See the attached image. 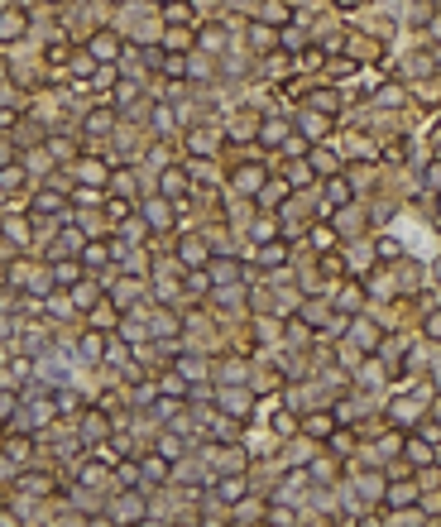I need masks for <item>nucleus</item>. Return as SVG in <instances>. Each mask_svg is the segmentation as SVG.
<instances>
[{
	"instance_id": "nucleus-17",
	"label": "nucleus",
	"mask_w": 441,
	"mask_h": 527,
	"mask_svg": "<svg viewBox=\"0 0 441 527\" xmlns=\"http://www.w3.org/2000/svg\"><path fill=\"white\" fill-rule=\"evenodd\" d=\"M288 182H293V187H307V182H312V168H293V173H288Z\"/></svg>"
},
{
	"instance_id": "nucleus-12",
	"label": "nucleus",
	"mask_w": 441,
	"mask_h": 527,
	"mask_svg": "<svg viewBox=\"0 0 441 527\" xmlns=\"http://www.w3.org/2000/svg\"><path fill=\"white\" fill-rule=\"evenodd\" d=\"M211 273H216V283H235V273H240V268H235V264L225 259V264H216Z\"/></svg>"
},
{
	"instance_id": "nucleus-10",
	"label": "nucleus",
	"mask_w": 441,
	"mask_h": 527,
	"mask_svg": "<svg viewBox=\"0 0 441 527\" xmlns=\"http://www.w3.org/2000/svg\"><path fill=\"white\" fill-rule=\"evenodd\" d=\"M303 130H307V139H321V134H326V115H307Z\"/></svg>"
},
{
	"instance_id": "nucleus-14",
	"label": "nucleus",
	"mask_w": 441,
	"mask_h": 527,
	"mask_svg": "<svg viewBox=\"0 0 441 527\" xmlns=\"http://www.w3.org/2000/svg\"><path fill=\"white\" fill-rule=\"evenodd\" d=\"M259 264H283V245H264L259 250Z\"/></svg>"
},
{
	"instance_id": "nucleus-3",
	"label": "nucleus",
	"mask_w": 441,
	"mask_h": 527,
	"mask_svg": "<svg viewBox=\"0 0 441 527\" xmlns=\"http://www.w3.org/2000/svg\"><path fill=\"white\" fill-rule=\"evenodd\" d=\"M19 34H24V15L19 10H5L0 15V39H19Z\"/></svg>"
},
{
	"instance_id": "nucleus-6",
	"label": "nucleus",
	"mask_w": 441,
	"mask_h": 527,
	"mask_svg": "<svg viewBox=\"0 0 441 527\" xmlns=\"http://www.w3.org/2000/svg\"><path fill=\"white\" fill-rule=\"evenodd\" d=\"M202 48L220 53V48H225V29H216V24H211V29H202Z\"/></svg>"
},
{
	"instance_id": "nucleus-15",
	"label": "nucleus",
	"mask_w": 441,
	"mask_h": 527,
	"mask_svg": "<svg viewBox=\"0 0 441 527\" xmlns=\"http://www.w3.org/2000/svg\"><path fill=\"white\" fill-rule=\"evenodd\" d=\"M341 168V159H331V154H316V173H336Z\"/></svg>"
},
{
	"instance_id": "nucleus-1",
	"label": "nucleus",
	"mask_w": 441,
	"mask_h": 527,
	"mask_svg": "<svg viewBox=\"0 0 441 527\" xmlns=\"http://www.w3.org/2000/svg\"><path fill=\"white\" fill-rule=\"evenodd\" d=\"M250 44H255V53H273V44H278V34H273V24H250Z\"/></svg>"
},
{
	"instance_id": "nucleus-5",
	"label": "nucleus",
	"mask_w": 441,
	"mask_h": 527,
	"mask_svg": "<svg viewBox=\"0 0 441 527\" xmlns=\"http://www.w3.org/2000/svg\"><path fill=\"white\" fill-rule=\"evenodd\" d=\"M326 202H331V206H351V182H346V177H336V182L326 187Z\"/></svg>"
},
{
	"instance_id": "nucleus-8",
	"label": "nucleus",
	"mask_w": 441,
	"mask_h": 527,
	"mask_svg": "<svg viewBox=\"0 0 441 527\" xmlns=\"http://www.w3.org/2000/svg\"><path fill=\"white\" fill-rule=\"evenodd\" d=\"M326 432H331V417H326V412L307 417V437H326Z\"/></svg>"
},
{
	"instance_id": "nucleus-20",
	"label": "nucleus",
	"mask_w": 441,
	"mask_h": 527,
	"mask_svg": "<svg viewBox=\"0 0 441 527\" xmlns=\"http://www.w3.org/2000/svg\"><path fill=\"white\" fill-rule=\"evenodd\" d=\"M427 182H432V187H441V163H432V168H427Z\"/></svg>"
},
{
	"instance_id": "nucleus-9",
	"label": "nucleus",
	"mask_w": 441,
	"mask_h": 527,
	"mask_svg": "<svg viewBox=\"0 0 441 527\" xmlns=\"http://www.w3.org/2000/svg\"><path fill=\"white\" fill-rule=\"evenodd\" d=\"M412 498H417L412 484H394V489H389V503H412Z\"/></svg>"
},
{
	"instance_id": "nucleus-21",
	"label": "nucleus",
	"mask_w": 441,
	"mask_h": 527,
	"mask_svg": "<svg viewBox=\"0 0 441 527\" xmlns=\"http://www.w3.org/2000/svg\"><path fill=\"white\" fill-rule=\"evenodd\" d=\"M427 24H432V34H437V39H441V15H437V19H427Z\"/></svg>"
},
{
	"instance_id": "nucleus-16",
	"label": "nucleus",
	"mask_w": 441,
	"mask_h": 527,
	"mask_svg": "<svg viewBox=\"0 0 441 527\" xmlns=\"http://www.w3.org/2000/svg\"><path fill=\"white\" fill-rule=\"evenodd\" d=\"M53 278H58V283H72V278H77V264H58Z\"/></svg>"
},
{
	"instance_id": "nucleus-7",
	"label": "nucleus",
	"mask_w": 441,
	"mask_h": 527,
	"mask_svg": "<svg viewBox=\"0 0 441 527\" xmlns=\"http://www.w3.org/2000/svg\"><path fill=\"white\" fill-rule=\"evenodd\" d=\"M408 460L427 465V460H432V446H427V441H408Z\"/></svg>"
},
{
	"instance_id": "nucleus-22",
	"label": "nucleus",
	"mask_w": 441,
	"mask_h": 527,
	"mask_svg": "<svg viewBox=\"0 0 441 527\" xmlns=\"http://www.w3.org/2000/svg\"><path fill=\"white\" fill-rule=\"evenodd\" d=\"M437 273H441V264H437Z\"/></svg>"
},
{
	"instance_id": "nucleus-13",
	"label": "nucleus",
	"mask_w": 441,
	"mask_h": 527,
	"mask_svg": "<svg viewBox=\"0 0 441 527\" xmlns=\"http://www.w3.org/2000/svg\"><path fill=\"white\" fill-rule=\"evenodd\" d=\"M264 144H283V120H268L264 125Z\"/></svg>"
},
{
	"instance_id": "nucleus-11",
	"label": "nucleus",
	"mask_w": 441,
	"mask_h": 527,
	"mask_svg": "<svg viewBox=\"0 0 441 527\" xmlns=\"http://www.w3.org/2000/svg\"><path fill=\"white\" fill-rule=\"evenodd\" d=\"M355 72V58H331V77H351Z\"/></svg>"
},
{
	"instance_id": "nucleus-19",
	"label": "nucleus",
	"mask_w": 441,
	"mask_h": 527,
	"mask_svg": "<svg viewBox=\"0 0 441 527\" xmlns=\"http://www.w3.org/2000/svg\"><path fill=\"white\" fill-rule=\"evenodd\" d=\"M427 336H432V341H441V311L432 316V321H427Z\"/></svg>"
},
{
	"instance_id": "nucleus-18",
	"label": "nucleus",
	"mask_w": 441,
	"mask_h": 527,
	"mask_svg": "<svg viewBox=\"0 0 441 527\" xmlns=\"http://www.w3.org/2000/svg\"><path fill=\"white\" fill-rule=\"evenodd\" d=\"M192 44V34H177V29H168V48H187Z\"/></svg>"
},
{
	"instance_id": "nucleus-2",
	"label": "nucleus",
	"mask_w": 441,
	"mask_h": 527,
	"mask_svg": "<svg viewBox=\"0 0 441 527\" xmlns=\"http://www.w3.org/2000/svg\"><path fill=\"white\" fill-rule=\"evenodd\" d=\"M259 24L283 29V24H288V5H283V0H264V5H259Z\"/></svg>"
},
{
	"instance_id": "nucleus-4",
	"label": "nucleus",
	"mask_w": 441,
	"mask_h": 527,
	"mask_svg": "<svg viewBox=\"0 0 441 527\" xmlns=\"http://www.w3.org/2000/svg\"><path fill=\"white\" fill-rule=\"evenodd\" d=\"M91 53H96V58H106V63H111V58H115V53H120V44H115V34H96V39H91Z\"/></svg>"
}]
</instances>
